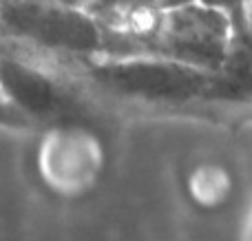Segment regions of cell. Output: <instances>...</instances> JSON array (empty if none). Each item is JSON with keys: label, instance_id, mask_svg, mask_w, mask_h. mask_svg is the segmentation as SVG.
I'll return each instance as SVG.
<instances>
[{"label": "cell", "instance_id": "obj_2", "mask_svg": "<svg viewBox=\"0 0 252 241\" xmlns=\"http://www.w3.org/2000/svg\"><path fill=\"white\" fill-rule=\"evenodd\" d=\"M0 25L7 38L47 51L95 56L106 49L100 18L69 0H0Z\"/></svg>", "mask_w": 252, "mask_h": 241}, {"label": "cell", "instance_id": "obj_7", "mask_svg": "<svg viewBox=\"0 0 252 241\" xmlns=\"http://www.w3.org/2000/svg\"><path fill=\"white\" fill-rule=\"evenodd\" d=\"M246 241H252V215H250V221H248V228H246Z\"/></svg>", "mask_w": 252, "mask_h": 241}, {"label": "cell", "instance_id": "obj_6", "mask_svg": "<svg viewBox=\"0 0 252 241\" xmlns=\"http://www.w3.org/2000/svg\"><path fill=\"white\" fill-rule=\"evenodd\" d=\"M29 120L11 104L7 102L2 95H0V126H9V128H25L29 126Z\"/></svg>", "mask_w": 252, "mask_h": 241}, {"label": "cell", "instance_id": "obj_4", "mask_svg": "<svg viewBox=\"0 0 252 241\" xmlns=\"http://www.w3.org/2000/svg\"><path fill=\"white\" fill-rule=\"evenodd\" d=\"M0 95L29 122L47 120L64 109V91L31 60L0 49Z\"/></svg>", "mask_w": 252, "mask_h": 241}, {"label": "cell", "instance_id": "obj_8", "mask_svg": "<svg viewBox=\"0 0 252 241\" xmlns=\"http://www.w3.org/2000/svg\"><path fill=\"white\" fill-rule=\"evenodd\" d=\"M250 4H252V0H250Z\"/></svg>", "mask_w": 252, "mask_h": 241}, {"label": "cell", "instance_id": "obj_5", "mask_svg": "<svg viewBox=\"0 0 252 241\" xmlns=\"http://www.w3.org/2000/svg\"><path fill=\"white\" fill-rule=\"evenodd\" d=\"M195 2L226 13V16L230 18V22H232V31L239 29V27H244L246 20H248V4H250V0H195Z\"/></svg>", "mask_w": 252, "mask_h": 241}, {"label": "cell", "instance_id": "obj_3", "mask_svg": "<svg viewBox=\"0 0 252 241\" xmlns=\"http://www.w3.org/2000/svg\"><path fill=\"white\" fill-rule=\"evenodd\" d=\"M91 75L111 91L146 100H188L210 93L215 87V73L155 56H124L95 62Z\"/></svg>", "mask_w": 252, "mask_h": 241}, {"label": "cell", "instance_id": "obj_1", "mask_svg": "<svg viewBox=\"0 0 252 241\" xmlns=\"http://www.w3.org/2000/svg\"><path fill=\"white\" fill-rule=\"evenodd\" d=\"M230 42V18L217 9L188 0L157 13L148 33L133 49H139V56L148 53L206 73H219Z\"/></svg>", "mask_w": 252, "mask_h": 241}]
</instances>
